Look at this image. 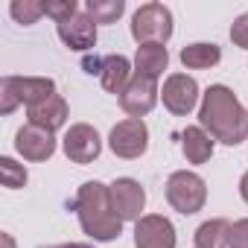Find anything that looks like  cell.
Here are the masks:
<instances>
[{"mask_svg":"<svg viewBox=\"0 0 248 248\" xmlns=\"http://www.w3.org/2000/svg\"><path fill=\"white\" fill-rule=\"evenodd\" d=\"M158 102V79L152 76H143V73H135L132 82L126 85V91L120 93V105L129 117L140 120L143 114H149Z\"/></svg>","mask_w":248,"mask_h":248,"instance_id":"8","label":"cell"},{"mask_svg":"<svg viewBox=\"0 0 248 248\" xmlns=\"http://www.w3.org/2000/svg\"><path fill=\"white\" fill-rule=\"evenodd\" d=\"M181 149H184V158L190 164H204L213 155V140H210V135L202 126H190L181 135Z\"/></svg>","mask_w":248,"mask_h":248,"instance_id":"17","label":"cell"},{"mask_svg":"<svg viewBox=\"0 0 248 248\" xmlns=\"http://www.w3.org/2000/svg\"><path fill=\"white\" fill-rule=\"evenodd\" d=\"M108 193H111V207H114V213L123 219V222H138L140 216H143V207H146V190L140 187V181H135V178H117L111 187H108Z\"/></svg>","mask_w":248,"mask_h":248,"instance_id":"7","label":"cell"},{"mask_svg":"<svg viewBox=\"0 0 248 248\" xmlns=\"http://www.w3.org/2000/svg\"><path fill=\"white\" fill-rule=\"evenodd\" d=\"M79 9H76V0H53V3H44V15H50L56 24L73 18Z\"/></svg>","mask_w":248,"mask_h":248,"instance_id":"23","label":"cell"},{"mask_svg":"<svg viewBox=\"0 0 248 248\" xmlns=\"http://www.w3.org/2000/svg\"><path fill=\"white\" fill-rule=\"evenodd\" d=\"M239 196H242V199L248 202V172H245V175L239 178Z\"/></svg>","mask_w":248,"mask_h":248,"instance_id":"26","label":"cell"},{"mask_svg":"<svg viewBox=\"0 0 248 248\" xmlns=\"http://www.w3.org/2000/svg\"><path fill=\"white\" fill-rule=\"evenodd\" d=\"M0 175H3V187L18 190L27 184V170L21 164H15L12 158H0Z\"/></svg>","mask_w":248,"mask_h":248,"instance_id":"22","label":"cell"},{"mask_svg":"<svg viewBox=\"0 0 248 248\" xmlns=\"http://www.w3.org/2000/svg\"><path fill=\"white\" fill-rule=\"evenodd\" d=\"M99 152H102V140H99L93 126L76 123V126L67 129V135H64V155L73 164H91V161L99 158Z\"/></svg>","mask_w":248,"mask_h":248,"instance_id":"9","label":"cell"},{"mask_svg":"<svg viewBox=\"0 0 248 248\" xmlns=\"http://www.w3.org/2000/svg\"><path fill=\"white\" fill-rule=\"evenodd\" d=\"M76 213H79V222H82V231L88 236H93L96 242H111L120 236L123 231V219L114 213L111 207V193L105 184L99 181H88L79 187L76 193V202H73Z\"/></svg>","mask_w":248,"mask_h":248,"instance_id":"2","label":"cell"},{"mask_svg":"<svg viewBox=\"0 0 248 248\" xmlns=\"http://www.w3.org/2000/svg\"><path fill=\"white\" fill-rule=\"evenodd\" d=\"M85 12L93 18V24H114L126 12V3H123V0H88Z\"/></svg>","mask_w":248,"mask_h":248,"instance_id":"20","label":"cell"},{"mask_svg":"<svg viewBox=\"0 0 248 248\" xmlns=\"http://www.w3.org/2000/svg\"><path fill=\"white\" fill-rule=\"evenodd\" d=\"M170 64V53L164 44H140L138 47V56H135V73H143V76H152L158 79Z\"/></svg>","mask_w":248,"mask_h":248,"instance_id":"16","label":"cell"},{"mask_svg":"<svg viewBox=\"0 0 248 248\" xmlns=\"http://www.w3.org/2000/svg\"><path fill=\"white\" fill-rule=\"evenodd\" d=\"M0 239H3V248H15V239L9 233H0Z\"/></svg>","mask_w":248,"mask_h":248,"instance_id":"28","label":"cell"},{"mask_svg":"<svg viewBox=\"0 0 248 248\" xmlns=\"http://www.w3.org/2000/svg\"><path fill=\"white\" fill-rule=\"evenodd\" d=\"M219 59H222V50L216 44H204V41L190 44V47L181 50V64L190 67V70H207V67L219 64Z\"/></svg>","mask_w":248,"mask_h":248,"instance_id":"18","label":"cell"},{"mask_svg":"<svg viewBox=\"0 0 248 248\" xmlns=\"http://www.w3.org/2000/svg\"><path fill=\"white\" fill-rule=\"evenodd\" d=\"M199 123L204 132H210L213 140H222L228 146H239L248 138V111L225 85H210L204 91Z\"/></svg>","mask_w":248,"mask_h":248,"instance_id":"1","label":"cell"},{"mask_svg":"<svg viewBox=\"0 0 248 248\" xmlns=\"http://www.w3.org/2000/svg\"><path fill=\"white\" fill-rule=\"evenodd\" d=\"M53 248H93V245H85V242H67V245H53Z\"/></svg>","mask_w":248,"mask_h":248,"instance_id":"27","label":"cell"},{"mask_svg":"<svg viewBox=\"0 0 248 248\" xmlns=\"http://www.w3.org/2000/svg\"><path fill=\"white\" fill-rule=\"evenodd\" d=\"M231 41H233L236 47L248 50V12L233 21V27H231Z\"/></svg>","mask_w":248,"mask_h":248,"instance_id":"25","label":"cell"},{"mask_svg":"<svg viewBox=\"0 0 248 248\" xmlns=\"http://www.w3.org/2000/svg\"><path fill=\"white\" fill-rule=\"evenodd\" d=\"M228 236H231V222L210 219V222L199 225V231H196V248H228Z\"/></svg>","mask_w":248,"mask_h":248,"instance_id":"19","label":"cell"},{"mask_svg":"<svg viewBox=\"0 0 248 248\" xmlns=\"http://www.w3.org/2000/svg\"><path fill=\"white\" fill-rule=\"evenodd\" d=\"M9 12H12V18L18 21V24H35L41 15H44V3H35V0H15V3L9 6Z\"/></svg>","mask_w":248,"mask_h":248,"instance_id":"21","label":"cell"},{"mask_svg":"<svg viewBox=\"0 0 248 248\" xmlns=\"http://www.w3.org/2000/svg\"><path fill=\"white\" fill-rule=\"evenodd\" d=\"M228 248H248V219H239V222L231 225Z\"/></svg>","mask_w":248,"mask_h":248,"instance_id":"24","label":"cell"},{"mask_svg":"<svg viewBox=\"0 0 248 248\" xmlns=\"http://www.w3.org/2000/svg\"><path fill=\"white\" fill-rule=\"evenodd\" d=\"M132 35L138 44H167L172 35V12L164 3H143L132 18Z\"/></svg>","mask_w":248,"mask_h":248,"instance_id":"4","label":"cell"},{"mask_svg":"<svg viewBox=\"0 0 248 248\" xmlns=\"http://www.w3.org/2000/svg\"><path fill=\"white\" fill-rule=\"evenodd\" d=\"M108 146H111V152L117 158H126V161L140 158L146 152V146H149V129H146V123L135 120V117L117 123V126L111 129Z\"/></svg>","mask_w":248,"mask_h":248,"instance_id":"6","label":"cell"},{"mask_svg":"<svg viewBox=\"0 0 248 248\" xmlns=\"http://www.w3.org/2000/svg\"><path fill=\"white\" fill-rule=\"evenodd\" d=\"M59 38L70 50L85 53V50H91L96 44V24H93V18L88 12H76L73 18H67V21L59 24Z\"/></svg>","mask_w":248,"mask_h":248,"instance_id":"13","label":"cell"},{"mask_svg":"<svg viewBox=\"0 0 248 248\" xmlns=\"http://www.w3.org/2000/svg\"><path fill=\"white\" fill-rule=\"evenodd\" d=\"M15 149L27 158V161H47L53 152H56V138L53 132L41 129V126H24L18 135H15Z\"/></svg>","mask_w":248,"mask_h":248,"instance_id":"12","label":"cell"},{"mask_svg":"<svg viewBox=\"0 0 248 248\" xmlns=\"http://www.w3.org/2000/svg\"><path fill=\"white\" fill-rule=\"evenodd\" d=\"M164 105L172 111V114H178V117H184V114H190L193 111V105H196V99H199V85H196V79L193 76H187V73H172L167 82H164Z\"/></svg>","mask_w":248,"mask_h":248,"instance_id":"11","label":"cell"},{"mask_svg":"<svg viewBox=\"0 0 248 248\" xmlns=\"http://www.w3.org/2000/svg\"><path fill=\"white\" fill-rule=\"evenodd\" d=\"M56 93V82L44 76H6L0 82V111L12 114L21 102L27 108L50 99Z\"/></svg>","mask_w":248,"mask_h":248,"instance_id":"3","label":"cell"},{"mask_svg":"<svg viewBox=\"0 0 248 248\" xmlns=\"http://www.w3.org/2000/svg\"><path fill=\"white\" fill-rule=\"evenodd\" d=\"M27 117H30L32 126H41V129H47V132H56V129H62L64 123H67V102H64V96L53 93L50 99L32 105V108L27 111Z\"/></svg>","mask_w":248,"mask_h":248,"instance_id":"14","label":"cell"},{"mask_svg":"<svg viewBox=\"0 0 248 248\" xmlns=\"http://www.w3.org/2000/svg\"><path fill=\"white\" fill-rule=\"evenodd\" d=\"M99 79H102V88L108 93H123L126 85L132 82V64L126 56H105L102 59V67H99Z\"/></svg>","mask_w":248,"mask_h":248,"instance_id":"15","label":"cell"},{"mask_svg":"<svg viewBox=\"0 0 248 248\" xmlns=\"http://www.w3.org/2000/svg\"><path fill=\"white\" fill-rule=\"evenodd\" d=\"M135 245L138 248H175V228L167 216L149 213L135 222Z\"/></svg>","mask_w":248,"mask_h":248,"instance_id":"10","label":"cell"},{"mask_svg":"<svg viewBox=\"0 0 248 248\" xmlns=\"http://www.w3.org/2000/svg\"><path fill=\"white\" fill-rule=\"evenodd\" d=\"M167 202L184 216L199 213L207 202V187L196 172H187V170L172 172L170 181H167Z\"/></svg>","mask_w":248,"mask_h":248,"instance_id":"5","label":"cell"}]
</instances>
